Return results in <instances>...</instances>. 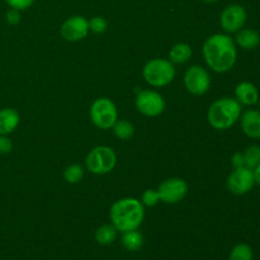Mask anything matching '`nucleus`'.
<instances>
[{"label": "nucleus", "mask_w": 260, "mask_h": 260, "mask_svg": "<svg viewBox=\"0 0 260 260\" xmlns=\"http://www.w3.org/2000/svg\"><path fill=\"white\" fill-rule=\"evenodd\" d=\"M253 173H254V179H255V184L260 185V164L258 167L254 168Z\"/></svg>", "instance_id": "30"}, {"label": "nucleus", "mask_w": 260, "mask_h": 260, "mask_svg": "<svg viewBox=\"0 0 260 260\" xmlns=\"http://www.w3.org/2000/svg\"><path fill=\"white\" fill-rule=\"evenodd\" d=\"M142 76L150 86L164 88L175 78V66L169 58H152L142 68Z\"/></svg>", "instance_id": "4"}, {"label": "nucleus", "mask_w": 260, "mask_h": 260, "mask_svg": "<svg viewBox=\"0 0 260 260\" xmlns=\"http://www.w3.org/2000/svg\"><path fill=\"white\" fill-rule=\"evenodd\" d=\"M248 20V13L241 4H229L221 12L220 24L226 33H238L243 29Z\"/></svg>", "instance_id": "10"}, {"label": "nucleus", "mask_w": 260, "mask_h": 260, "mask_svg": "<svg viewBox=\"0 0 260 260\" xmlns=\"http://www.w3.org/2000/svg\"><path fill=\"white\" fill-rule=\"evenodd\" d=\"M235 43L243 50H255L260 45V35L255 29L250 28H243L235 33Z\"/></svg>", "instance_id": "16"}, {"label": "nucleus", "mask_w": 260, "mask_h": 260, "mask_svg": "<svg viewBox=\"0 0 260 260\" xmlns=\"http://www.w3.org/2000/svg\"><path fill=\"white\" fill-rule=\"evenodd\" d=\"M211 75L206 68L201 65H192L184 74V86L192 95L202 96L208 93L211 88Z\"/></svg>", "instance_id": "8"}, {"label": "nucleus", "mask_w": 260, "mask_h": 260, "mask_svg": "<svg viewBox=\"0 0 260 260\" xmlns=\"http://www.w3.org/2000/svg\"><path fill=\"white\" fill-rule=\"evenodd\" d=\"M241 116V104L231 96L216 99L207 111V121L212 128L226 131L231 128Z\"/></svg>", "instance_id": "3"}, {"label": "nucleus", "mask_w": 260, "mask_h": 260, "mask_svg": "<svg viewBox=\"0 0 260 260\" xmlns=\"http://www.w3.org/2000/svg\"><path fill=\"white\" fill-rule=\"evenodd\" d=\"M62 38L69 42H79L89 35V20L83 15H73L60 28Z\"/></svg>", "instance_id": "12"}, {"label": "nucleus", "mask_w": 260, "mask_h": 260, "mask_svg": "<svg viewBox=\"0 0 260 260\" xmlns=\"http://www.w3.org/2000/svg\"><path fill=\"white\" fill-rule=\"evenodd\" d=\"M244 154V160H245V167L254 169L260 164V146L256 145H251L249 146Z\"/></svg>", "instance_id": "23"}, {"label": "nucleus", "mask_w": 260, "mask_h": 260, "mask_svg": "<svg viewBox=\"0 0 260 260\" xmlns=\"http://www.w3.org/2000/svg\"><path fill=\"white\" fill-rule=\"evenodd\" d=\"M193 51L190 45L185 42H179L175 43L169 51V60L173 63H178V65H182V63L188 62V61L192 58Z\"/></svg>", "instance_id": "17"}, {"label": "nucleus", "mask_w": 260, "mask_h": 260, "mask_svg": "<svg viewBox=\"0 0 260 260\" xmlns=\"http://www.w3.org/2000/svg\"><path fill=\"white\" fill-rule=\"evenodd\" d=\"M20 114L14 108L0 109V135H9L18 128Z\"/></svg>", "instance_id": "15"}, {"label": "nucleus", "mask_w": 260, "mask_h": 260, "mask_svg": "<svg viewBox=\"0 0 260 260\" xmlns=\"http://www.w3.org/2000/svg\"><path fill=\"white\" fill-rule=\"evenodd\" d=\"M231 165L235 168H241L245 167V160H244V154L243 152H235V154L231 156Z\"/></svg>", "instance_id": "29"}, {"label": "nucleus", "mask_w": 260, "mask_h": 260, "mask_svg": "<svg viewBox=\"0 0 260 260\" xmlns=\"http://www.w3.org/2000/svg\"><path fill=\"white\" fill-rule=\"evenodd\" d=\"M118 230L113 225H102L95 231V241L99 245H111L116 241Z\"/></svg>", "instance_id": "19"}, {"label": "nucleus", "mask_w": 260, "mask_h": 260, "mask_svg": "<svg viewBox=\"0 0 260 260\" xmlns=\"http://www.w3.org/2000/svg\"><path fill=\"white\" fill-rule=\"evenodd\" d=\"M135 107L145 117H157L165 111V99L159 91L145 89L140 90L135 98Z\"/></svg>", "instance_id": "7"}, {"label": "nucleus", "mask_w": 260, "mask_h": 260, "mask_svg": "<svg viewBox=\"0 0 260 260\" xmlns=\"http://www.w3.org/2000/svg\"><path fill=\"white\" fill-rule=\"evenodd\" d=\"M226 185H228V189L235 196H244L249 193L255 185L253 169L248 167L235 168L229 174Z\"/></svg>", "instance_id": "11"}, {"label": "nucleus", "mask_w": 260, "mask_h": 260, "mask_svg": "<svg viewBox=\"0 0 260 260\" xmlns=\"http://www.w3.org/2000/svg\"><path fill=\"white\" fill-rule=\"evenodd\" d=\"M109 218L119 233L136 230L144 222L145 206L135 197L121 198L111 206Z\"/></svg>", "instance_id": "2"}, {"label": "nucleus", "mask_w": 260, "mask_h": 260, "mask_svg": "<svg viewBox=\"0 0 260 260\" xmlns=\"http://www.w3.org/2000/svg\"><path fill=\"white\" fill-rule=\"evenodd\" d=\"M90 119L99 129H111L118 119V111L113 101L107 96L96 98L89 109Z\"/></svg>", "instance_id": "6"}, {"label": "nucleus", "mask_w": 260, "mask_h": 260, "mask_svg": "<svg viewBox=\"0 0 260 260\" xmlns=\"http://www.w3.org/2000/svg\"><path fill=\"white\" fill-rule=\"evenodd\" d=\"M258 103H259V107H260V98H259V102H258Z\"/></svg>", "instance_id": "32"}, {"label": "nucleus", "mask_w": 260, "mask_h": 260, "mask_svg": "<svg viewBox=\"0 0 260 260\" xmlns=\"http://www.w3.org/2000/svg\"><path fill=\"white\" fill-rule=\"evenodd\" d=\"M122 245L128 251H137L144 245V236L139 230H129L122 233Z\"/></svg>", "instance_id": "18"}, {"label": "nucleus", "mask_w": 260, "mask_h": 260, "mask_svg": "<svg viewBox=\"0 0 260 260\" xmlns=\"http://www.w3.org/2000/svg\"><path fill=\"white\" fill-rule=\"evenodd\" d=\"M160 202L159 193L157 189H146L141 196V203L145 207H154Z\"/></svg>", "instance_id": "25"}, {"label": "nucleus", "mask_w": 260, "mask_h": 260, "mask_svg": "<svg viewBox=\"0 0 260 260\" xmlns=\"http://www.w3.org/2000/svg\"><path fill=\"white\" fill-rule=\"evenodd\" d=\"M259 90L250 81H241L235 88V99L241 106H254L259 102Z\"/></svg>", "instance_id": "14"}, {"label": "nucleus", "mask_w": 260, "mask_h": 260, "mask_svg": "<svg viewBox=\"0 0 260 260\" xmlns=\"http://www.w3.org/2000/svg\"><path fill=\"white\" fill-rule=\"evenodd\" d=\"M117 165V154L112 147L101 145L89 151L85 157V167L91 174L106 175Z\"/></svg>", "instance_id": "5"}, {"label": "nucleus", "mask_w": 260, "mask_h": 260, "mask_svg": "<svg viewBox=\"0 0 260 260\" xmlns=\"http://www.w3.org/2000/svg\"><path fill=\"white\" fill-rule=\"evenodd\" d=\"M202 2L210 3V4H213V3H217V2H220V0H202Z\"/></svg>", "instance_id": "31"}, {"label": "nucleus", "mask_w": 260, "mask_h": 260, "mask_svg": "<svg viewBox=\"0 0 260 260\" xmlns=\"http://www.w3.org/2000/svg\"><path fill=\"white\" fill-rule=\"evenodd\" d=\"M188 183L182 178H168L157 188L161 202L165 205H177L188 194Z\"/></svg>", "instance_id": "9"}, {"label": "nucleus", "mask_w": 260, "mask_h": 260, "mask_svg": "<svg viewBox=\"0 0 260 260\" xmlns=\"http://www.w3.org/2000/svg\"><path fill=\"white\" fill-rule=\"evenodd\" d=\"M13 150L12 140L8 137V135H0V155L9 154Z\"/></svg>", "instance_id": "27"}, {"label": "nucleus", "mask_w": 260, "mask_h": 260, "mask_svg": "<svg viewBox=\"0 0 260 260\" xmlns=\"http://www.w3.org/2000/svg\"><path fill=\"white\" fill-rule=\"evenodd\" d=\"M35 2L36 0H5V3H7L10 8L20 10V12L32 7Z\"/></svg>", "instance_id": "26"}, {"label": "nucleus", "mask_w": 260, "mask_h": 260, "mask_svg": "<svg viewBox=\"0 0 260 260\" xmlns=\"http://www.w3.org/2000/svg\"><path fill=\"white\" fill-rule=\"evenodd\" d=\"M108 29V22L103 17H93L89 20V30L95 35H102Z\"/></svg>", "instance_id": "24"}, {"label": "nucleus", "mask_w": 260, "mask_h": 260, "mask_svg": "<svg viewBox=\"0 0 260 260\" xmlns=\"http://www.w3.org/2000/svg\"><path fill=\"white\" fill-rule=\"evenodd\" d=\"M112 129H113L114 136L119 140H123V141L131 139L135 134L134 124L128 121H124V119H117Z\"/></svg>", "instance_id": "20"}, {"label": "nucleus", "mask_w": 260, "mask_h": 260, "mask_svg": "<svg viewBox=\"0 0 260 260\" xmlns=\"http://www.w3.org/2000/svg\"><path fill=\"white\" fill-rule=\"evenodd\" d=\"M253 249L248 244H238L231 249L229 260H253Z\"/></svg>", "instance_id": "22"}, {"label": "nucleus", "mask_w": 260, "mask_h": 260, "mask_svg": "<svg viewBox=\"0 0 260 260\" xmlns=\"http://www.w3.org/2000/svg\"><path fill=\"white\" fill-rule=\"evenodd\" d=\"M20 10H17V9H13V8H10L9 10H8L7 13H5V19H7L8 24L10 25H17L19 24L20 22Z\"/></svg>", "instance_id": "28"}, {"label": "nucleus", "mask_w": 260, "mask_h": 260, "mask_svg": "<svg viewBox=\"0 0 260 260\" xmlns=\"http://www.w3.org/2000/svg\"><path fill=\"white\" fill-rule=\"evenodd\" d=\"M241 129L250 139H260V111L246 109L239 118Z\"/></svg>", "instance_id": "13"}, {"label": "nucleus", "mask_w": 260, "mask_h": 260, "mask_svg": "<svg viewBox=\"0 0 260 260\" xmlns=\"http://www.w3.org/2000/svg\"><path fill=\"white\" fill-rule=\"evenodd\" d=\"M202 53L208 69L218 74L230 71L238 58L236 43L228 33H215L206 38Z\"/></svg>", "instance_id": "1"}, {"label": "nucleus", "mask_w": 260, "mask_h": 260, "mask_svg": "<svg viewBox=\"0 0 260 260\" xmlns=\"http://www.w3.org/2000/svg\"><path fill=\"white\" fill-rule=\"evenodd\" d=\"M84 178V168L80 164H70L63 170V179L69 184H78Z\"/></svg>", "instance_id": "21"}]
</instances>
